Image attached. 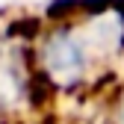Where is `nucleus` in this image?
I'll return each mask as SVG.
<instances>
[{
    "label": "nucleus",
    "mask_w": 124,
    "mask_h": 124,
    "mask_svg": "<svg viewBox=\"0 0 124 124\" xmlns=\"http://www.w3.org/2000/svg\"><path fill=\"white\" fill-rule=\"evenodd\" d=\"M44 68L53 80L62 83H74L86 68V53H83V41H77L68 33L53 36L44 44Z\"/></svg>",
    "instance_id": "f257e3e1"
}]
</instances>
